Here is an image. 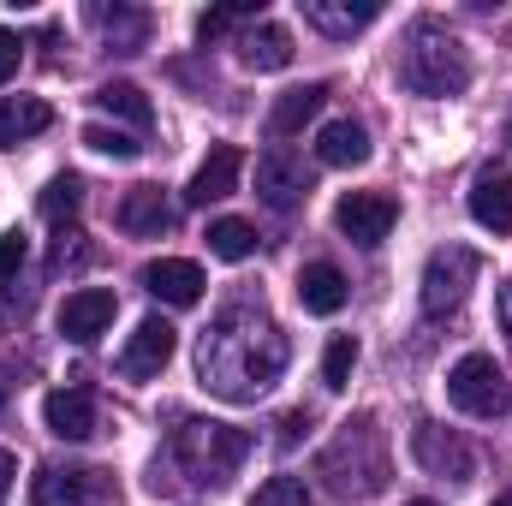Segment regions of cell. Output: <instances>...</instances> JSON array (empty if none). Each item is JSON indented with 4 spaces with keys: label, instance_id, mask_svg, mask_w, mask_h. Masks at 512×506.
Instances as JSON below:
<instances>
[{
    "label": "cell",
    "instance_id": "484cf974",
    "mask_svg": "<svg viewBox=\"0 0 512 506\" xmlns=\"http://www.w3.org/2000/svg\"><path fill=\"white\" fill-rule=\"evenodd\" d=\"M209 251L221 256V262H245V256L256 251V227L251 221H239V215L209 221Z\"/></svg>",
    "mask_w": 512,
    "mask_h": 506
},
{
    "label": "cell",
    "instance_id": "836d02e7",
    "mask_svg": "<svg viewBox=\"0 0 512 506\" xmlns=\"http://www.w3.org/2000/svg\"><path fill=\"white\" fill-rule=\"evenodd\" d=\"M78 239H84V233H66V227H60V245H54V268H66V262H72V268H84V262H90V251H84Z\"/></svg>",
    "mask_w": 512,
    "mask_h": 506
},
{
    "label": "cell",
    "instance_id": "52a82bcc",
    "mask_svg": "<svg viewBox=\"0 0 512 506\" xmlns=\"http://www.w3.org/2000/svg\"><path fill=\"white\" fill-rule=\"evenodd\" d=\"M411 459L429 471V477H447V483H471L477 477V453L453 435V429H441V423H417L411 429Z\"/></svg>",
    "mask_w": 512,
    "mask_h": 506
},
{
    "label": "cell",
    "instance_id": "7402d4cb",
    "mask_svg": "<svg viewBox=\"0 0 512 506\" xmlns=\"http://www.w3.org/2000/svg\"><path fill=\"white\" fill-rule=\"evenodd\" d=\"M322 102H328V84H298V90H286V96L274 102V114H268V131H274V137H298V131L322 114Z\"/></svg>",
    "mask_w": 512,
    "mask_h": 506
},
{
    "label": "cell",
    "instance_id": "2e32d148",
    "mask_svg": "<svg viewBox=\"0 0 512 506\" xmlns=\"http://www.w3.org/2000/svg\"><path fill=\"white\" fill-rule=\"evenodd\" d=\"M96 495H102L96 471H60V465H48V471L30 477V506H90Z\"/></svg>",
    "mask_w": 512,
    "mask_h": 506
},
{
    "label": "cell",
    "instance_id": "7c38bea8",
    "mask_svg": "<svg viewBox=\"0 0 512 506\" xmlns=\"http://www.w3.org/2000/svg\"><path fill=\"white\" fill-rule=\"evenodd\" d=\"M239 173H245V155L233 149V143H215L209 149V161L191 173V185H185V203H197V209H209V203H221V197H233V185H239Z\"/></svg>",
    "mask_w": 512,
    "mask_h": 506
},
{
    "label": "cell",
    "instance_id": "f546056e",
    "mask_svg": "<svg viewBox=\"0 0 512 506\" xmlns=\"http://www.w3.org/2000/svg\"><path fill=\"white\" fill-rule=\"evenodd\" d=\"M245 18H262V0H245V6H215V12H203L197 18V36L203 42H221L233 24H245Z\"/></svg>",
    "mask_w": 512,
    "mask_h": 506
},
{
    "label": "cell",
    "instance_id": "1f68e13d",
    "mask_svg": "<svg viewBox=\"0 0 512 506\" xmlns=\"http://www.w3.org/2000/svg\"><path fill=\"white\" fill-rule=\"evenodd\" d=\"M30 262V239L24 233H0V280H12Z\"/></svg>",
    "mask_w": 512,
    "mask_h": 506
},
{
    "label": "cell",
    "instance_id": "9a60e30c",
    "mask_svg": "<svg viewBox=\"0 0 512 506\" xmlns=\"http://www.w3.org/2000/svg\"><path fill=\"white\" fill-rule=\"evenodd\" d=\"M471 221L483 233H512V173L507 167H483L471 179Z\"/></svg>",
    "mask_w": 512,
    "mask_h": 506
},
{
    "label": "cell",
    "instance_id": "f1b7e54d",
    "mask_svg": "<svg viewBox=\"0 0 512 506\" xmlns=\"http://www.w3.org/2000/svg\"><path fill=\"white\" fill-rule=\"evenodd\" d=\"M84 149H96V155H114V161H137L143 155V143L120 126H84Z\"/></svg>",
    "mask_w": 512,
    "mask_h": 506
},
{
    "label": "cell",
    "instance_id": "ffe728a7",
    "mask_svg": "<svg viewBox=\"0 0 512 506\" xmlns=\"http://www.w3.org/2000/svg\"><path fill=\"white\" fill-rule=\"evenodd\" d=\"M298 298H304L310 316H340L346 298H352V286H346V274H340L334 262H304V274H298Z\"/></svg>",
    "mask_w": 512,
    "mask_h": 506
},
{
    "label": "cell",
    "instance_id": "8fae6325",
    "mask_svg": "<svg viewBox=\"0 0 512 506\" xmlns=\"http://www.w3.org/2000/svg\"><path fill=\"white\" fill-rule=\"evenodd\" d=\"M114 292L108 286H78V292H66V304H60V334L66 340H78V346H96L108 328H114Z\"/></svg>",
    "mask_w": 512,
    "mask_h": 506
},
{
    "label": "cell",
    "instance_id": "8d00e7d4",
    "mask_svg": "<svg viewBox=\"0 0 512 506\" xmlns=\"http://www.w3.org/2000/svg\"><path fill=\"white\" fill-rule=\"evenodd\" d=\"M501 316H507V328H512V286L501 292Z\"/></svg>",
    "mask_w": 512,
    "mask_h": 506
},
{
    "label": "cell",
    "instance_id": "e0dca14e",
    "mask_svg": "<svg viewBox=\"0 0 512 506\" xmlns=\"http://www.w3.org/2000/svg\"><path fill=\"white\" fill-rule=\"evenodd\" d=\"M120 227L131 239H161L173 227V203L161 197V185H131L120 197Z\"/></svg>",
    "mask_w": 512,
    "mask_h": 506
},
{
    "label": "cell",
    "instance_id": "3957f363",
    "mask_svg": "<svg viewBox=\"0 0 512 506\" xmlns=\"http://www.w3.org/2000/svg\"><path fill=\"white\" fill-rule=\"evenodd\" d=\"M316 477H328V489L340 501H370L387 489V441L376 429V417H352L340 423L334 447L316 459Z\"/></svg>",
    "mask_w": 512,
    "mask_h": 506
},
{
    "label": "cell",
    "instance_id": "44dd1931",
    "mask_svg": "<svg viewBox=\"0 0 512 506\" xmlns=\"http://www.w3.org/2000/svg\"><path fill=\"white\" fill-rule=\"evenodd\" d=\"M316 161L322 167H364L370 161V131L358 120H328L316 137Z\"/></svg>",
    "mask_w": 512,
    "mask_h": 506
},
{
    "label": "cell",
    "instance_id": "cb8c5ba5",
    "mask_svg": "<svg viewBox=\"0 0 512 506\" xmlns=\"http://www.w3.org/2000/svg\"><path fill=\"white\" fill-rule=\"evenodd\" d=\"M102 114H114V120H126L131 131H149V120H155V108H149V96L137 90V84H126V78H114V84H102L96 96H90Z\"/></svg>",
    "mask_w": 512,
    "mask_h": 506
},
{
    "label": "cell",
    "instance_id": "d6a6232c",
    "mask_svg": "<svg viewBox=\"0 0 512 506\" xmlns=\"http://www.w3.org/2000/svg\"><path fill=\"white\" fill-rule=\"evenodd\" d=\"M18 60H24V42L0 24V84H12V78H18Z\"/></svg>",
    "mask_w": 512,
    "mask_h": 506
},
{
    "label": "cell",
    "instance_id": "74e56055",
    "mask_svg": "<svg viewBox=\"0 0 512 506\" xmlns=\"http://www.w3.org/2000/svg\"><path fill=\"white\" fill-rule=\"evenodd\" d=\"M6 393H12V376H6V370H0V405H6Z\"/></svg>",
    "mask_w": 512,
    "mask_h": 506
},
{
    "label": "cell",
    "instance_id": "d6986e66",
    "mask_svg": "<svg viewBox=\"0 0 512 506\" xmlns=\"http://www.w3.org/2000/svg\"><path fill=\"white\" fill-rule=\"evenodd\" d=\"M376 18H382L376 0H304V24H316L322 36H358Z\"/></svg>",
    "mask_w": 512,
    "mask_h": 506
},
{
    "label": "cell",
    "instance_id": "8992f818",
    "mask_svg": "<svg viewBox=\"0 0 512 506\" xmlns=\"http://www.w3.org/2000/svg\"><path fill=\"white\" fill-rule=\"evenodd\" d=\"M477 251H465V245H441V251L423 262V316H447V310H459L465 304V292H471V280H477Z\"/></svg>",
    "mask_w": 512,
    "mask_h": 506
},
{
    "label": "cell",
    "instance_id": "f35d334b",
    "mask_svg": "<svg viewBox=\"0 0 512 506\" xmlns=\"http://www.w3.org/2000/svg\"><path fill=\"white\" fill-rule=\"evenodd\" d=\"M495 506H512V489H507V495H501V501H495Z\"/></svg>",
    "mask_w": 512,
    "mask_h": 506
},
{
    "label": "cell",
    "instance_id": "83f0119b",
    "mask_svg": "<svg viewBox=\"0 0 512 506\" xmlns=\"http://www.w3.org/2000/svg\"><path fill=\"white\" fill-rule=\"evenodd\" d=\"M352 370H358V340H352V334H334L328 352H322V387L340 393V387L352 381Z\"/></svg>",
    "mask_w": 512,
    "mask_h": 506
},
{
    "label": "cell",
    "instance_id": "6da1fadb",
    "mask_svg": "<svg viewBox=\"0 0 512 506\" xmlns=\"http://www.w3.org/2000/svg\"><path fill=\"white\" fill-rule=\"evenodd\" d=\"M286 358H292V346H286L280 322L262 304H251V298L227 304L203 328V340H197V376H203V387L233 399V405L268 393L280 381V370H286Z\"/></svg>",
    "mask_w": 512,
    "mask_h": 506
},
{
    "label": "cell",
    "instance_id": "30bf717a",
    "mask_svg": "<svg viewBox=\"0 0 512 506\" xmlns=\"http://www.w3.org/2000/svg\"><path fill=\"white\" fill-rule=\"evenodd\" d=\"M173 346H179V328L173 322H161V316H143L137 328H131L126 352H120V376L126 381H149L167 370V358H173Z\"/></svg>",
    "mask_w": 512,
    "mask_h": 506
},
{
    "label": "cell",
    "instance_id": "7a4b0ae2",
    "mask_svg": "<svg viewBox=\"0 0 512 506\" xmlns=\"http://www.w3.org/2000/svg\"><path fill=\"white\" fill-rule=\"evenodd\" d=\"M251 453V435L233 429V423H209V417H191L173 429L167 453L149 465V495H167L173 483H191V489H227L233 471L245 465Z\"/></svg>",
    "mask_w": 512,
    "mask_h": 506
},
{
    "label": "cell",
    "instance_id": "4316f807",
    "mask_svg": "<svg viewBox=\"0 0 512 506\" xmlns=\"http://www.w3.org/2000/svg\"><path fill=\"white\" fill-rule=\"evenodd\" d=\"M36 209H42L48 221H72V215L84 209V179H78V173H60V179H48V191L36 197Z\"/></svg>",
    "mask_w": 512,
    "mask_h": 506
},
{
    "label": "cell",
    "instance_id": "4dcf8cb0",
    "mask_svg": "<svg viewBox=\"0 0 512 506\" xmlns=\"http://www.w3.org/2000/svg\"><path fill=\"white\" fill-rule=\"evenodd\" d=\"M251 506H310V489H304L298 477H268L251 495Z\"/></svg>",
    "mask_w": 512,
    "mask_h": 506
},
{
    "label": "cell",
    "instance_id": "ab89813d",
    "mask_svg": "<svg viewBox=\"0 0 512 506\" xmlns=\"http://www.w3.org/2000/svg\"><path fill=\"white\" fill-rule=\"evenodd\" d=\"M405 506H435V501H405Z\"/></svg>",
    "mask_w": 512,
    "mask_h": 506
},
{
    "label": "cell",
    "instance_id": "ac0fdd59",
    "mask_svg": "<svg viewBox=\"0 0 512 506\" xmlns=\"http://www.w3.org/2000/svg\"><path fill=\"white\" fill-rule=\"evenodd\" d=\"M239 60H245L251 72H286V66H292V30L256 18L251 30L239 36Z\"/></svg>",
    "mask_w": 512,
    "mask_h": 506
},
{
    "label": "cell",
    "instance_id": "5b68a950",
    "mask_svg": "<svg viewBox=\"0 0 512 506\" xmlns=\"http://www.w3.org/2000/svg\"><path fill=\"white\" fill-rule=\"evenodd\" d=\"M447 399L465 411V417H501L512 405V387L501 376V364L489 352H465L453 370H447Z\"/></svg>",
    "mask_w": 512,
    "mask_h": 506
},
{
    "label": "cell",
    "instance_id": "9c48e42d",
    "mask_svg": "<svg viewBox=\"0 0 512 506\" xmlns=\"http://www.w3.org/2000/svg\"><path fill=\"white\" fill-rule=\"evenodd\" d=\"M310 185H316V173H310L292 149H268V155L256 161V197H262L268 209H298V203L310 197Z\"/></svg>",
    "mask_w": 512,
    "mask_h": 506
},
{
    "label": "cell",
    "instance_id": "4fadbf2b",
    "mask_svg": "<svg viewBox=\"0 0 512 506\" xmlns=\"http://www.w3.org/2000/svg\"><path fill=\"white\" fill-rule=\"evenodd\" d=\"M143 286H149V298H161V304H197L203 298V268L197 262H185V256H155L149 268H143Z\"/></svg>",
    "mask_w": 512,
    "mask_h": 506
},
{
    "label": "cell",
    "instance_id": "e575fe53",
    "mask_svg": "<svg viewBox=\"0 0 512 506\" xmlns=\"http://www.w3.org/2000/svg\"><path fill=\"white\" fill-rule=\"evenodd\" d=\"M298 435H310V411H286L280 417V447H298Z\"/></svg>",
    "mask_w": 512,
    "mask_h": 506
},
{
    "label": "cell",
    "instance_id": "603a6c76",
    "mask_svg": "<svg viewBox=\"0 0 512 506\" xmlns=\"http://www.w3.org/2000/svg\"><path fill=\"white\" fill-rule=\"evenodd\" d=\"M54 126V108L48 102H36V96H12V102H0V149H18L24 137H36V131Z\"/></svg>",
    "mask_w": 512,
    "mask_h": 506
},
{
    "label": "cell",
    "instance_id": "ba28073f",
    "mask_svg": "<svg viewBox=\"0 0 512 506\" xmlns=\"http://www.w3.org/2000/svg\"><path fill=\"white\" fill-rule=\"evenodd\" d=\"M393 221H399V203L382 197V191H352V197H340V209H334V227L352 239V245H364V251H376L387 233H393Z\"/></svg>",
    "mask_w": 512,
    "mask_h": 506
},
{
    "label": "cell",
    "instance_id": "d4e9b609",
    "mask_svg": "<svg viewBox=\"0 0 512 506\" xmlns=\"http://www.w3.org/2000/svg\"><path fill=\"white\" fill-rule=\"evenodd\" d=\"M90 18L102 24L108 48H120V54H137L143 36H149V18H143V12H108V6H90Z\"/></svg>",
    "mask_w": 512,
    "mask_h": 506
},
{
    "label": "cell",
    "instance_id": "5bb4252c",
    "mask_svg": "<svg viewBox=\"0 0 512 506\" xmlns=\"http://www.w3.org/2000/svg\"><path fill=\"white\" fill-rule=\"evenodd\" d=\"M42 417L60 441H90L96 435V393L90 387H54L42 399Z\"/></svg>",
    "mask_w": 512,
    "mask_h": 506
},
{
    "label": "cell",
    "instance_id": "d590c367",
    "mask_svg": "<svg viewBox=\"0 0 512 506\" xmlns=\"http://www.w3.org/2000/svg\"><path fill=\"white\" fill-rule=\"evenodd\" d=\"M12 477H18V459H12V453H6V447H0V501H6V495H12Z\"/></svg>",
    "mask_w": 512,
    "mask_h": 506
},
{
    "label": "cell",
    "instance_id": "277c9868",
    "mask_svg": "<svg viewBox=\"0 0 512 506\" xmlns=\"http://www.w3.org/2000/svg\"><path fill=\"white\" fill-rule=\"evenodd\" d=\"M399 84H405L411 96H429V102L465 96V84H471V54H465V42H459L453 30H441V24L423 18V24L411 30L405 54H399Z\"/></svg>",
    "mask_w": 512,
    "mask_h": 506
}]
</instances>
